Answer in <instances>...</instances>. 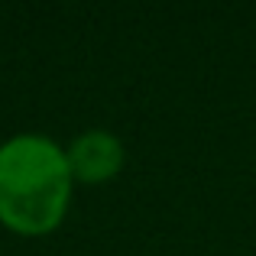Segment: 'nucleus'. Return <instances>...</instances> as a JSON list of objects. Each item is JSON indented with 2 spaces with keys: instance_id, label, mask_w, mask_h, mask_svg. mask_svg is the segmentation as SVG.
<instances>
[{
  "instance_id": "2",
  "label": "nucleus",
  "mask_w": 256,
  "mask_h": 256,
  "mask_svg": "<svg viewBox=\"0 0 256 256\" xmlns=\"http://www.w3.org/2000/svg\"><path fill=\"white\" fill-rule=\"evenodd\" d=\"M72 178L82 185H104L114 175L124 169L126 150L120 143V136H114L110 130H84L82 136H75L65 150Z\"/></svg>"
},
{
  "instance_id": "1",
  "label": "nucleus",
  "mask_w": 256,
  "mask_h": 256,
  "mask_svg": "<svg viewBox=\"0 0 256 256\" xmlns=\"http://www.w3.org/2000/svg\"><path fill=\"white\" fill-rule=\"evenodd\" d=\"M65 150L39 133H16L0 143V224L20 237H42L65 220L72 204Z\"/></svg>"
}]
</instances>
